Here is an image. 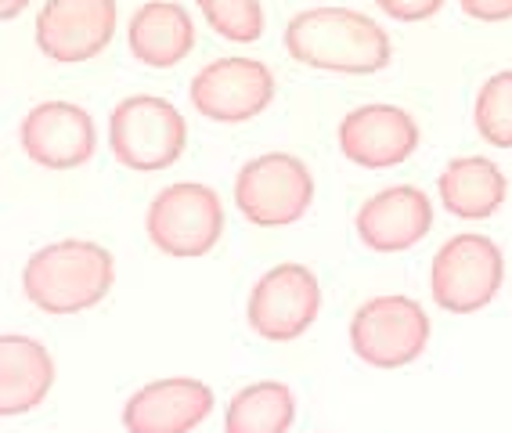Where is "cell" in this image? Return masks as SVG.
Returning <instances> with one entry per match:
<instances>
[{"label": "cell", "mask_w": 512, "mask_h": 433, "mask_svg": "<svg viewBox=\"0 0 512 433\" xmlns=\"http://www.w3.org/2000/svg\"><path fill=\"white\" fill-rule=\"evenodd\" d=\"M285 51L289 58L307 69L321 73H347V76H372L383 73L394 44L390 33L365 11L354 8H307L289 19L285 26Z\"/></svg>", "instance_id": "cell-1"}, {"label": "cell", "mask_w": 512, "mask_h": 433, "mask_svg": "<svg viewBox=\"0 0 512 433\" xmlns=\"http://www.w3.org/2000/svg\"><path fill=\"white\" fill-rule=\"evenodd\" d=\"M116 260L101 242L62 239L40 246L22 268V293L51 318L91 311L112 293Z\"/></svg>", "instance_id": "cell-2"}, {"label": "cell", "mask_w": 512, "mask_h": 433, "mask_svg": "<svg viewBox=\"0 0 512 433\" xmlns=\"http://www.w3.org/2000/svg\"><path fill=\"white\" fill-rule=\"evenodd\" d=\"M188 145V123L174 102L159 94H130L109 116V148L134 174L174 166Z\"/></svg>", "instance_id": "cell-3"}, {"label": "cell", "mask_w": 512, "mask_h": 433, "mask_svg": "<svg viewBox=\"0 0 512 433\" xmlns=\"http://www.w3.org/2000/svg\"><path fill=\"white\" fill-rule=\"evenodd\" d=\"M145 231L163 257L199 260L224 235V203L210 185L177 181L148 203Z\"/></svg>", "instance_id": "cell-4"}, {"label": "cell", "mask_w": 512, "mask_h": 433, "mask_svg": "<svg viewBox=\"0 0 512 433\" xmlns=\"http://www.w3.org/2000/svg\"><path fill=\"white\" fill-rule=\"evenodd\" d=\"M314 203V174L293 152H264L235 177V206L256 228H289Z\"/></svg>", "instance_id": "cell-5"}, {"label": "cell", "mask_w": 512, "mask_h": 433, "mask_svg": "<svg viewBox=\"0 0 512 433\" xmlns=\"http://www.w3.org/2000/svg\"><path fill=\"white\" fill-rule=\"evenodd\" d=\"M505 282L502 246L480 231L451 235L430 264V293L440 311L476 314L491 304Z\"/></svg>", "instance_id": "cell-6"}, {"label": "cell", "mask_w": 512, "mask_h": 433, "mask_svg": "<svg viewBox=\"0 0 512 433\" xmlns=\"http://www.w3.org/2000/svg\"><path fill=\"white\" fill-rule=\"evenodd\" d=\"M350 347L372 369H404L430 347V314L404 293L372 296L350 318Z\"/></svg>", "instance_id": "cell-7"}, {"label": "cell", "mask_w": 512, "mask_h": 433, "mask_svg": "<svg viewBox=\"0 0 512 433\" xmlns=\"http://www.w3.org/2000/svg\"><path fill=\"white\" fill-rule=\"evenodd\" d=\"M321 286L307 264H275L256 278L246 300L249 329L267 343H293L318 322Z\"/></svg>", "instance_id": "cell-8"}, {"label": "cell", "mask_w": 512, "mask_h": 433, "mask_svg": "<svg viewBox=\"0 0 512 433\" xmlns=\"http://www.w3.org/2000/svg\"><path fill=\"white\" fill-rule=\"evenodd\" d=\"M275 73L260 58H213L192 76L188 98L213 123H249L275 102Z\"/></svg>", "instance_id": "cell-9"}, {"label": "cell", "mask_w": 512, "mask_h": 433, "mask_svg": "<svg viewBox=\"0 0 512 433\" xmlns=\"http://www.w3.org/2000/svg\"><path fill=\"white\" fill-rule=\"evenodd\" d=\"M119 26L116 0H44L37 11V47L58 65L98 58Z\"/></svg>", "instance_id": "cell-10"}, {"label": "cell", "mask_w": 512, "mask_h": 433, "mask_svg": "<svg viewBox=\"0 0 512 433\" xmlns=\"http://www.w3.org/2000/svg\"><path fill=\"white\" fill-rule=\"evenodd\" d=\"M419 138L422 134L412 112L386 102L350 109L336 130L339 152L365 170H390L408 163L419 148Z\"/></svg>", "instance_id": "cell-11"}, {"label": "cell", "mask_w": 512, "mask_h": 433, "mask_svg": "<svg viewBox=\"0 0 512 433\" xmlns=\"http://www.w3.org/2000/svg\"><path fill=\"white\" fill-rule=\"evenodd\" d=\"M19 145L44 170H76L91 163L98 148V127L83 105L40 102L22 116Z\"/></svg>", "instance_id": "cell-12"}, {"label": "cell", "mask_w": 512, "mask_h": 433, "mask_svg": "<svg viewBox=\"0 0 512 433\" xmlns=\"http://www.w3.org/2000/svg\"><path fill=\"white\" fill-rule=\"evenodd\" d=\"M217 408L213 390L192 376H163L145 383L123 405L127 433H192Z\"/></svg>", "instance_id": "cell-13"}, {"label": "cell", "mask_w": 512, "mask_h": 433, "mask_svg": "<svg viewBox=\"0 0 512 433\" xmlns=\"http://www.w3.org/2000/svg\"><path fill=\"white\" fill-rule=\"evenodd\" d=\"M357 239L372 253H408L433 228L430 195L415 185H394L365 199L354 217Z\"/></svg>", "instance_id": "cell-14"}, {"label": "cell", "mask_w": 512, "mask_h": 433, "mask_svg": "<svg viewBox=\"0 0 512 433\" xmlns=\"http://www.w3.org/2000/svg\"><path fill=\"white\" fill-rule=\"evenodd\" d=\"M127 44L148 69H174L195 51V22L177 0H145L130 15Z\"/></svg>", "instance_id": "cell-15"}, {"label": "cell", "mask_w": 512, "mask_h": 433, "mask_svg": "<svg viewBox=\"0 0 512 433\" xmlns=\"http://www.w3.org/2000/svg\"><path fill=\"white\" fill-rule=\"evenodd\" d=\"M55 387V358L33 336H0V415L40 408Z\"/></svg>", "instance_id": "cell-16"}, {"label": "cell", "mask_w": 512, "mask_h": 433, "mask_svg": "<svg viewBox=\"0 0 512 433\" xmlns=\"http://www.w3.org/2000/svg\"><path fill=\"white\" fill-rule=\"evenodd\" d=\"M440 203L458 221H487L502 210L509 195V177L487 156H458L437 177Z\"/></svg>", "instance_id": "cell-17"}, {"label": "cell", "mask_w": 512, "mask_h": 433, "mask_svg": "<svg viewBox=\"0 0 512 433\" xmlns=\"http://www.w3.org/2000/svg\"><path fill=\"white\" fill-rule=\"evenodd\" d=\"M296 423V394L278 379L242 387L224 408V433H289Z\"/></svg>", "instance_id": "cell-18"}, {"label": "cell", "mask_w": 512, "mask_h": 433, "mask_svg": "<svg viewBox=\"0 0 512 433\" xmlns=\"http://www.w3.org/2000/svg\"><path fill=\"white\" fill-rule=\"evenodd\" d=\"M476 134L494 148H512V69L484 80L473 102Z\"/></svg>", "instance_id": "cell-19"}, {"label": "cell", "mask_w": 512, "mask_h": 433, "mask_svg": "<svg viewBox=\"0 0 512 433\" xmlns=\"http://www.w3.org/2000/svg\"><path fill=\"white\" fill-rule=\"evenodd\" d=\"M195 4L213 33L231 44H253L264 37L267 19L260 0H195Z\"/></svg>", "instance_id": "cell-20"}, {"label": "cell", "mask_w": 512, "mask_h": 433, "mask_svg": "<svg viewBox=\"0 0 512 433\" xmlns=\"http://www.w3.org/2000/svg\"><path fill=\"white\" fill-rule=\"evenodd\" d=\"M375 8L394 22H426L444 8V0H375Z\"/></svg>", "instance_id": "cell-21"}, {"label": "cell", "mask_w": 512, "mask_h": 433, "mask_svg": "<svg viewBox=\"0 0 512 433\" xmlns=\"http://www.w3.org/2000/svg\"><path fill=\"white\" fill-rule=\"evenodd\" d=\"M458 8L476 22H509L512 0H458Z\"/></svg>", "instance_id": "cell-22"}, {"label": "cell", "mask_w": 512, "mask_h": 433, "mask_svg": "<svg viewBox=\"0 0 512 433\" xmlns=\"http://www.w3.org/2000/svg\"><path fill=\"white\" fill-rule=\"evenodd\" d=\"M29 8V0H0V15H4V19H19L22 11Z\"/></svg>", "instance_id": "cell-23"}]
</instances>
